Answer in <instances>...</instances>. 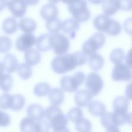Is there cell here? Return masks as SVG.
<instances>
[{
    "instance_id": "6da1fadb",
    "label": "cell",
    "mask_w": 132,
    "mask_h": 132,
    "mask_svg": "<svg viewBox=\"0 0 132 132\" xmlns=\"http://www.w3.org/2000/svg\"><path fill=\"white\" fill-rule=\"evenodd\" d=\"M78 66L75 53H65L55 57L51 62V67L54 72L63 74L74 70Z\"/></svg>"
},
{
    "instance_id": "7a4b0ae2",
    "label": "cell",
    "mask_w": 132,
    "mask_h": 132,
    "mask_svg": "<svg viewBox=\"0 0 132 132\" xmlns=\"http://www.w3.org/2000/svg\"><path fill=\"white\" fill-rule=\"evenodd\" d=\"M95 28L110 36H116L121 31V25L117 20L110 19L105 15L96 16L93 20Z\"/></svg>"
},
{
    "instance_id": "3957f363",
    "label": "cell",
    "mask_w": 132,
    "mask_h": 132,
    "mask_svg": "<svg viewBox=\"0 0 132 132\" xmlns=\"http://www.w3.org/2000/svg\"><path fill=\"white\" fill-rule=\"evenodd\" d=\"M44 117L53 130L67 126L68 123L67 117L56 106L51 105L47 107L45 110Z\"/></svg>"
},
{
    "instance_id": "277c9868",
    "label": "cell",
    "mask_w": 132,
    "mask_h": 132,
    "mask_svg": "<svg viewBox=\"0 0 132 132\" xmlns=\"http://www.w3.org/2000/svg\"><path fill=\"white\" fill-rule=\"evenodd\" d=\"M85 74L81 71L77 72L73 75L64 76L60 81L61 89L67 92H74L85 81Z\"/></svg>"
},
{
    "instance_id": "5b68a950",
    "label": "cell",
    "mask_w": 132,
    "mask_h": 132,
    "mask_svg": "<svg viewBox=\"0 0 132 132\" xmlns=\"http://www.w3.org/2000/svg\"><path fill=\"white\" fill-rule=\"evenodd\" d=\"M68 9L72 15L73 19L79 23L86 22L90 18L91 13L85 0H78L74 3L68 5Z\"/></svg>"
},
{
    "instance_id": "8992f818",
    "label": "cell",
    "mask_w": 132,
    "mask_h": 132,
    "mask_svg": "<svg viewBox=\"0 0 132 132\" xmlns=\"http://www.w3.org/2000/svg\"><path fill=\"white\" fill-rule=\"evenodd\" d=\"M106 42L105 35L102 32H96L92 35L82 44V52L88 57L102 47Z\"/></svg>"
},
{
    "instance_id": "52a82bcc",
    "label": "cell",
    "mask_w": 132,
    "mask_h": 132,
    "mask_svg": "<svg viewBox=\"0 0 132 132\" xmlns=\"http://www.w3.org/2000/svg\"><path fill=\"white\" fill-rule=\"evenodd\" d=\"M51 45L53 52L59 55L68 51L70 43L69 39L63 34L56 33L51 34Z\"/></svg>"
},
{
    "instance_id": "ba28073f",
    "label": "cell",
    "mask_w": 132,
    "mask_h": 132,
    "mask_svg": "<svg viewBox=\"0 0 132 132\" xmlns=\"http://www.w3.org/2000/svg\"><path fill=\"white\" fill-rule=\"evenodd\" d=\"M85 85L87 90L93 97L96 96L100 93L103 88L104 82L98 73L93 72L87 75Z\"/></svg>"
},
{
    "instance_id": "9c48e42d",
    "label": "cell",
    "mask_w": 132,
    "mask_h": 132,
    "mask_svg": "<svg viewBox=\"0 0 132 132\" xmlns=\"http://www.w3.org/2000/svg\"><path fill=\"white\" fill-rule=\"evenodd\" d=\"M111 77L116 81H130L131 79V67L122 62L116 64L112 70Z\"/></svg>"
},
{
    "instance_id": "30bf717a",
    "label": "cell",
    "mask_w": 132,
    "mask_h": 132,
    "mask_svg": "<svg viewBox=\"0 0 132 132\" xmlns=\"http://www.w3.org/2000/svg\"><path fill=\"white\" fill-rule=\"evenodd\" d=\"M36 38L32 34H23L15 41V47L20 52H25L36 44Z\"/></svg>"
},
{
    "instance_id": "8fae6325",
    "label": "cell",
    "mask_w": 132,
    "mask_h": 132,
    "mask_svg": "<svg viewBox=\"0 0 132 132\" xmlns=\"http://www.w3.org/2000/svg\"><path fill=\"white\" fill-rule=\"evenodd\" d=\"M7 6L12 15L16 18L24 16L27 8V5L23 0H9Z\"/></svg>"
},
{
    "instance_id": "7c38bea8",
    "label": "cell",
    "mask_w": 132,
    "mask_h": 132,
    "mask_svg": "<svg viewBox=\"0 0 132 132\" xmlns=\"http://www.w3.org/2000/svg\"><path fill=\"white\" fill-rule=\"evenodd\" d=\"M79 28V23L73 18L65 20L62 22L61 29L64 34L69 35L71 39H73L76 35L77 31Z\"/></svg>"
},
{
    "instance_id": "4fadbf2b",
    "label": "cell",
    "mask_w": 132,
    "mask_h": 132,
    "mask_svg": "<svg viewBox=\"0 0 132 132\" xmlns=\"http://www.w3.org/2000/svg\"><path fill=\"white\" fill-rule=\"evenodd\" d=\"M40 14L41 18L47 22L58 18V10L55 4L48 3L41 7Z\"/></svg>"
},
{
    "instance_id": "5bb4252c",
    "label": "cell",
    "mask_w": 132,
    "mask_h": 132,
    "mask_svg": "<svg viewBox=\"0 0 132 132\" xmlns=\"http://www.w3.org/2000/svg\"><path fill=\"white\" fill-rule=\"evenodd\" d=\"M131 113L126 110H113L112 112L113 124L116 126L123 125L125 123H131Z\"/></svg>"
},
{
    "instance_id": "9a60e30c",
    "label": "cell",
    "mask_w": 132,
    "mask_h": 132,
    "mask_svg": "<svg viewBox=\"0 0 132 132\" xmlns=\"http://www.w3.org/2000/svg\"><path fill=\"white\" fill-rule=\"evenodd\" d=\"M92 96L87 89L77 91L74 96L75 104L79 107H85L91 101Z\"/></svg>"
},
{
    "instance_id": "2e32d148",
    "label": "cell",
    "mask_w": 132,
    "mask_h": 132,
    "mask_svg": "<svg viewBox=\"0 0 132 132\" xmlns=\"http://www.w3.org/2000/svg\"><path fill=\"white\" fill-rule=\"evenodd\" d=\"M2 63L5 71L8 73H12L16 70L18 60L14 55L8 53L4 57Z\"/></svg>"
},
{
    "instance_id": "e0dca14e",
    "label": "cell",
    "mask_w": 132,
    "mask_h": 132,
    "mask_svg": "<svg viewBox=\"0 0 132 132\" xmlns=\"http://www.w3.org/2000/svg\"><path fill=\"white\" fill-rule=\"evenodd\" d=\"M36 47L40 52H45L52 48L51 34H43L36 39Z\"/></svg>"
},
{
    "instance_id": "ac0fdd59",
    "label": "cell",
    "mask_w": 132,
    "mask_h": 132,
    "mask_svg": "<svg viewBox=\"0 0 132 132\" xmlns=\"http://www.w3.org/2000/svg\"><path fill=\"white\" fill-rule=\"evenodd\" d=\"M48 98L52 105L59 106L64 101L63 91L59 88H52L48 94Z\"/></svg>"
},
{
    "instance_id": "d6986e66",
    "label": "cell",
    "mask_w": 132,
    "mask_h": 132,
    "mask_svg": "<svg viewBox=\"0 0 132 132\" xmlns=\"http://www.w3.org/2000/svg\"><path fill=\"white\" fill-rule=\"evenodd\" d=\"M88 64L94 71H98L104 67L105 61L102 56L98 53H94L88 57Z\"/></svg>"
},
{
    "instance_id": "ffe728a7",
    "label": "cell",
    "mask_w": 132,
    "mask_h": 132,
    "mask_svg": "<svg viewBox=\"0 0 132 132\" xmlns=\"http://www.w3.org/2000/svg\"><path fill=\"white\" fill-rule=\"evenodd\" d=\"M102 8L104 15L109 16L114 15L119 10L118 0H104L102 2Z\"/></svg>"
},
{
    "instance_id": "44dd1931",
    "label": "cell",
    "mask_w": 132,
    "mask_h": 132,
    "mask_svg": "<svg viewBox=\"0 0 132 132\" xmlns=\"http://www.w3.org/2000/svg\"><path fill=\"white\" fill-rule=\"evenodd\" d=\"M89 112L93 116L101 117L106 112V106L98 101H91L87 105Z\"/></svg>"
},
{
    "instance_id": "7402d4cb",
    "label": "cell",
    "mask_w": 132,
    "mask_h": 132,
    "mask_svg": "<svg viewBox=\"0 0 132 132\" xmlns=\"http://www.w3.org/2000/svg\"><path fill=\"white\" fill-rule=\"evenodd\" d=\"M18 26L23 32L31 34L36 29L37 23L35 20L31 18H24L20 20Z\"/></svg>"
},
{
    "instance_id": "603a6c76",
    "label": "cell",
    "mask_w": 132,
    "mask_h": 132,
    "mask_svg": "<svg viewBox=\"0 0 132 132\" xmlns=\"http://www.w3.org/2000/svg\"><path fill=\"white\" fill-rule=\"evenodd\" d=\"M24 59L25 63L30 65H35L40 62L41 55L38 50L30 48L25 51Z\"/></svg>"
},
{
    "instance_id": "cb8c5ba5",
    "label": "cell",
    "mask_w": 132,
    "mask_h": 132,
    "mask_svg": "<svg viewBox=\"0 0 132 132\" xmlns=\"http://www.w3.org/2000/svg\"><path fill=\"white\" fill-rule=\"evenodd\" d=\"M26 112L28 117L34 119H40L44 118L45 110L39 104H32L28 106Z\"/></svg>"
},
{
    "instance_id": "d4e9b609",
    "label": "cell",
    "mask_w": 132,
    "mask_h": 132,
    "mask_svg": "<svg viewBox=\"0 0 132 132\" xmlns=\"http://www.w3.org/2000/svg\"><path fill=\"white\" fill-rule=\"evenodd\" d=\"M18 24L16 20L12 17L6 18L3 22L2 27L3 31L8 35L15 33L18 29Z\"/></svg>"
},
{
    "instance_id": "484cf974",
    "label": "cell",
    "mask_w": 132,
    "mask_h": 132,
    "mask_svg": "<svg viewBox=\"0 0 132 132\" xmlns=\"http://www.w3.org/2000/svg\"><path fill=\"white\" fill-rule=\"evenodd\" d=\"M29 117L23 118L20 123V128L22 132H35L36 121Z\"/></svg>"
},
{
    "instance_id": "4316f807",
    "label": "cell",
    "mask_w": 132,
    "mask_h": 132,
    "mask_svg": "<svg viewBox=\"0 0 132 132\" xmlns=\"http://www.w3.org/2000/svg\"><path fill=\"white\" fill-rule=\"evenodd\" d=\"M13 85V79L9 73H3L0 76V89L5 92L11 90Z\"/></svg>"
},
{
    "instance_id": "83f0119b",
    "label": "cell",
    "mask_w": 132,
    "mask_h": 132,
    "mask_svg": "<svg viewBox=\"0 0 132 132\" xmlns=\"http://www.w3.org/2000/svg\"><path fill=\"white\" fill-rule=\"evenodd\" d=\"M113 110L128 111L129 103L128 100L124 96H118L114 98L112 103Z\"/></svg>"
},
{
    "instance_id": "f1b7e54d",
    "label": "cell",
    "mask_w": 132,
    "mask_h": 132,
    "mask_svg": "<svg viewBox=\"0 0 132 132\" xmlns=\"http://www.w3.org/2000/svg\"><path fill=\"white\" fill-rule=\"evenodd\" d=\"M16 71L19 77L24 80L30 78L32 73L31 65L26 63H22L18 64Z\"/></svg>"
},
{
    "instance_id": "f546056e",
    "label": "cell",
    "mask_w": 132,
    "mask_h": 132,
    "mask_svg": "<svg viewBox=\"0 0 132 132\" xmlns=\"http://www.w3.org/2000/svg\"><path fill=\"white\" fill-rule=\"evenodd\" d=\"M51 89L49 84L45 82H39L36 84L33 89L34 94L38 97H43L48 95Z\"/></svg>"
},
{
    "instance_id": "4dcf8cb0",
    "label": "cell",
    "mask_w": 132,
    "mask_h": 132,
    "mask_svg": "<svg viewBox=\"0 0 132 132\" xmlns=\"http://www.w3.org/2000/svg\"><path fill=\"white\" fill-rule=\"evenodd\" d=\"M25 104V97L20 94H15L12 95V104L10 109L19 111L22 110Z\"/></svg>"
},
{
    "instance_id": "1f68e13d",
    "label": "cell",
    "mask_w": 132,
    "mask_h": 132,
    "mask_svg": "<svg viewBox=\"0 0 132 132\" xmlns=\"http://www.w3.org/2000/svg\"><path fill=\"white\" fill-rule=\"evenodd\" d=\"M45 24L47 30L51 34L58 33L61 29L62 22L58 18L47 21Z\"/></svg>"
},
{
    "instance_id": "d6a6232c",
    "label": "cell",
    "mask_w": 132,
    "mask_h": 132,
    "mask_svg": "<svg viewBox=\"0 0 132 132\" xmlns=\"http://www.w3.org/2000/svg\"><path fill=\"white\" fill-rule=\"evenodd\" d=\"M125 58L124 51L120 48H117L112 51L110 55V60L114 64L121 63Z\"/></svg>"
},
{
    "instance_id": "836d02e7",
    "label": "cell",
    "mask_w": 132,
    "mask_h": 132,
    "mask_svg": "<svg viewBox=\"0 0 132 132\" xmlns=\"http://www.w3.org/2000/svg\"><path fill=\"white\" fill-rule=\"evenodd\" d=\"M67 118L71 122L76 123L83 118V112L80 108L73 107L69 110Z\"/></svg>"
},
{
    "instance_id": "e575fe53",
    "label": "cell",
    "mask_w": 132,
    "mask_h": 132,
    "mask_svg": "<svg viewBox=\"0 0 132 132\" xmlns=\"http://www.w3.org/2000/svg\"><path fill=\"white\" fill-rule=\"evenodd\" d=\"M92 127L91 122L82 118L79 121L76 123L75 129L77 132H89Z\"/></svg>"
},
{
    "instance_id": "d590c367",
    "label": "cell",
    "mask_w": 132,
    "mask_h": 132,
    "mask_svg": "<svg viewBox=\"0 0 132 132\" xmlns=\"http://www.w3.org/2000/svg\"><path fill=\"white\" fill-rule=\"evenodd\" d=\"M12 100V95L5 92L0 96V108L4 110L10 109Z\"/></svg>"
},
{
    "instance_id": "8d00e7d4",
    "label": "cell",
    "mask_w": 132,
    "mask_h": 132,
    "mask_svg": "<svg viewBox=\"0 0 132 132\" xmlns=\"http://www.w3.org/2000/svg\"><path fill=\"white\" fill-rule=\"evenodd\" d=\"M12 47V42L7 36L0 37V53H6L9 51Z\"/></svg>"
},
{
    "instance_id": "74e56055",
    "label": "cell",
    "mask_w": 132,
    "mask_h": 132,
    "mask_svg": "<svg viewBox=\"0 0 132 132\" xmlns=\"http://www.w3.org/2000/svg\"><path fill=\"white\" fill-rule=\"evenodd\" d=\"M50 128L49 122L44 118L37 120L35 132H48Z\"/></svg>"
},
{
    "instance_id": "f35d334b",
    "label": "cell",
    "mask_w": 132,
    "mask_h": 132,
    "mask_svg": "<svg viewBox=\"0 0 132 132\" xmlns=\"http://www.w3.org/2000/svg\"><path fill=\"white\" fill-rule=\"evenodd\" d=\"M101 122L102 126L105 128L113 126L112 120V112H105L104 114L101 116Z\"/></svg>"
},
{
    "instance_id": "ab89813d",
    "label": "cell",
    "mask_w": 132,
    "mask_h": 132,
    "mask_svg": "<svg viewBox=\"0 0 132 132\" xmlns=\"http://www.w3.org/2000/svg\"><path fill=\"white\" fill-rule=\"evenodd\" d=\"M11 122V118L9 115L3 111L0 110V127L8 126Z\"/></svg>"
},
{
    "instance_id": "60d3db41",
    "label": "cell",
    "mask_w": 132,
    "mask_h": 132,
    "mask_svg": "<svg viewBox=\"0 0 132 132\" xmlns=\"http://www.w3.org/2000/svg\"><path fill=\"white\" fill-rule=\"evenodd\" d=\"M119 9L124 11H129L131 9V0H118Z\"/></svg>"
},
{
    "instance_id": "b9f144b4",
    "label": "cell",
    "mask_w": 132,
    "mask_h": 132,
    "mask_svg": "<svg viewBox=\"0 0 132 132\" xmlns=\"http://www.w3.org/2000/svg\"><path fill=\"white\" fill-rule=\"evenodd\" d=\"M106 132H121V131L118 126L113 125L106 128Z\"/></svg>"
},
{
    "instance_id": "7bdbcfd3",
    "label": "cell",
    "mask_w": 132,
    "mask_h": 132,
    "mask_svg": "<svg viewBox=\"0 0 132 132\" xmlns=\"http://www.w3.org/2000/svg\"><path fill=\"white\" fill-rule=\"evenodd\" d=\"M25 3L27 5L29 6H35L37 5L39 2L40 0H23Z\"/></svg>"
},
{
    "instance_id": "ee69618b",
    "label": "cell",
    "mask_w": 132,
    "mask_h": 132,
    "mask_svg": "<svg viewBox=\"0 0 132 132\" xmlns=\"http://www.w3.org/2000/svg\"><path fill=\"white\" fill-rule=\"evenodd\" d=\"M7 0H0V12H2L7 6Z\"/></svg>"
},
{
    "instance_id": "f6af8a7d",
    "label": "cell",
    "mask_w": 132,
    "mask_h": 132,
    "mask_svg": "<svg viewBox=\"0 0 132 132\" xmlns=\"http://www.w3.org/2000/svg\"><path fill=\"white\" fill-rule=\"evenodd\" d=\"M53 132H70L69 129L68 128L67 126L61 127L55 130H53Z\"/></svg>"
},
{
    "instance_id": "bcb514c9",
    "label": "cell",
    "mask_w": 132,
    "mask_h": 132,
    "mask_svg": "<svg viewBox=\"0 0 132 132\" xmlns=\"http://www.w3.org/2000/svg\"><path fill=\"white\" fill-rule=\"evenodd\" d=\"M62 2H63V3L67 4V5H70L71 4L74 3L77 1H78V0H60Z\"/></svg>"
},
{
    "instance_id": "7dc6e473",
    "label": "cell",
    "mask_w": 132,
    "mask_h": 132,
    "mask_svg": "<svg viewBox=\"0 0 132 132\" xmlns=\"http://www.w3.org/2000/svg\"><path fill=\"white\" fill-rule=\"evenodd\" d=\"M90 3L93 4H95V5H98L102 3L103 0H88Z\"/></svg>"
},
{
    "instance_id": "c3c4849f",
    "label": "cell",
    "mask_w": 132,
    "mask_h": 132,
    "mask_svg": "<svg viewBox=\"0 0 132 132\" xmlns=\"http://www.w3.org/2000/svg\"><path fill=\"white\" fill-rule=\"evenodd\" d=\"M4 69L3 67L2 63L0 62V76L4 73Z\"/></svg>"
},
{
    "instance_id": "681fc988",
    "label": "cell",
    "mask_w": 132,
    "mask_h": 132,
    "mask_svg": "<svg viewBox=\"0 0 132 132\" xmlns=\"http://www.w3.org/2000/svg\"><path fill=\"white\" fill-rule=\"evenodd\" d=\"M47 1L50 3H51L53 4H55L57 3H58L60 0H47Z\"/></svg>"
},
{
    "instance_id": "f907efd6",
    "label": "cell",
    "mask_w": 132,
    "mask_h": 132,
    "mask_svg": "<svg viewBox=\"0 0 132 132\" xmlns=\"http://www.w3.org/2000/svg\"><path fill=\"white\" fill-rule=\"evenodd\" d=\"M89 132H90V131H89Z\"/></svg>"
}]
</instances>
